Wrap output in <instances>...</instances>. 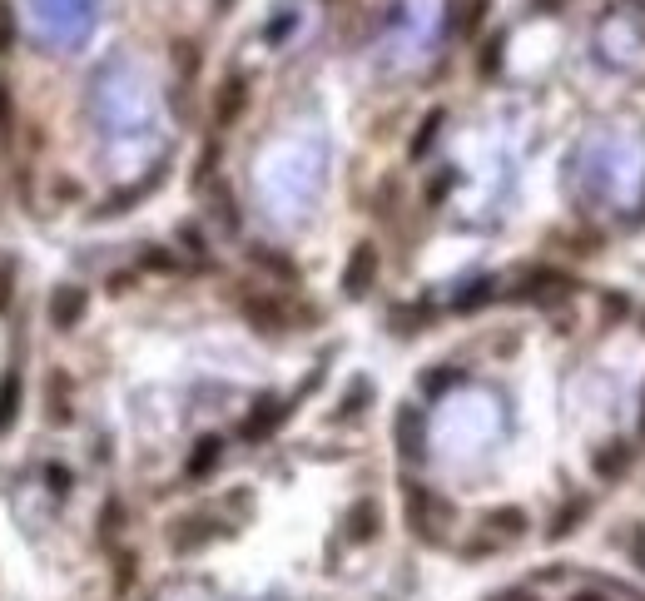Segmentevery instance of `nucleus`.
I'll use <instances>...</instances> for the list:
<instances>
[{
	"label": "nucleus",
	"mask_w": 645,
	"mask_h": 601,
	"mask_svg": "<svg viewBox=\"0 0 645 601\" xmlns=\"http://www.w3.org/2000/svg\"><path fill=\"white\" fill-rule=\"evenodd\" d=\"M373 279H378V249L373 244H358L353 259H348V269H343V294L348 299H363L373 289Z\"/></svg>",
	"instance_id": "nucleus-1"
},
{
	"label": "nucleus",
	"mask_w": 645,
	"mask_h": 601,
	"mask_svg": "<svg viewBox=\"0 0 645 601\" xmlns=\"http://www.w3.org/2000/svg\"><path fill=\"white\" fill-rule=\"evenodd\" d=\"M85 308H90V294H85L80 284H65V289H55V299H50V323H55V328H75V323L85 318Z\"/></svg>",
	"instance_id": "nucleus-2"
},
{
	"label": "nucleus",
	"mask_w": 645,
	"mask_h": 601,
	"mask_svg": "<svg viewBox=\"0 0 645 601\" xmlns=\"http://www.w3.org/2000/svg\"><path fill=\"white\" fill-rule=\"evenodd\" d=\"M244 100H249V85L234 75V80H224V90H219V100H214V125L219 130H229V125H239V115H244Z\"/></svg>",
	"instance_id": "nucleus-3"
},
{
	"label": "nucleus",
	"mask_w": 645,
	"mask_h": 601,
	"mask_svg": "<svg viewBox=\"0 0 645 601\" xmlns=\"http://www.w3.org/2000/svg\"><path fill=\"white\" fill-rule=\"evenodd\" d=\"M283 418H288V403H278V398H263V403H258L254 413L244 418V438H249V443H258V438H268V433H273V428H278Z\"/></svg>",
	"instance_id": "nucleus-4"
},
{
	"label": "nucleus",
	"mask_w": 645,
	"mask_h": 601,
	"mask_svg": "<svg viewBox=\"0 0 645 601\" xmlns=\"http://www.w3.org/2000/svg\"><path fill=\"white\" fill-rule=\"evenodd\" d=\"M15 418H20V373L10 368V373L0 378V433H10Z\"/></svg>",
	"instance_id": "nucleus-5"
},
{
	"label": "nucleus",
	"mask_w": 645,
	"mask_h": 601,
	"mask_svg": "<svg viewBox=\"0 0 645 601\" xmlns=\"http://www.w3.org/2000/svg\"><path fill=\"white\" fill-rule=\"evenodd\" d=\"M397 438H402V457H422V423L412 408L397 413Z\"/></svg>",
	"instance_id": "nucleus-6"
},
{
	"label": "nucleus",
	"mask_w": 645,
	"mask_h": 601,
	"mask_svg": "<svg viewBox=\"0 0 645 601\" xmlns=\"http://www.w3.org/2000/svg\"><path fill=\"white\" fill-rule=\"evenodd\" d=\"M566 289H571V279H561V274H536V279H531V289H521V299L551 303V299H561Z\"/></svg>",
	"instance_id": "nucleus-7"
},
{
	"label": "nucleus",
	"mask_w": 645,
	"mask_h": 601,
	"mask_svg": "<svg viewBox=\"0 0 645 601\" xmlns=\"http://www.w3.org/2000/svg\"><path fill=\"white\" fill-rule=\"evenodd\" d=\"M373 532H378V507H373V502H358L353 517H348V537H353V542H368Z\"/></svg>",
	"instance_id": "nucleus-8"
},
{
	"label": "nucleus",
	"mask_w": 645,
	"mask_h": 601,
	"mask_svg": "<svg viewBox=\"0 0 645 601\" xmlns=\"http://www.w3.org/2000/svg\"><path fill=\"white\" fill-rule=\"evenodd\" d=\"M219 452H224L219 438H199V448H194V457H189V477H209L214 462H219Z\"/></svg>",
	"instance_id": "nucleus-9"
},
{
	"label": "nucleus",
	"mask_w": 645,
	"mask_h": 601,
	"mask_svg": "<svg viewBox=\"0 0 645 601\" xmlns=\"http://www.w3.org/2000/svg\"><path fill=\"white\" fill-rule=\"evenodd\" d=\"M244 313L254 318L258 328H283V308H278V303H268V299H249L244 303Z\"/></svg>",
	"instance_id": "nucleus-10"
},
{
	"label": "nucleus",
	"mask_w": 645,
	"mask_h": 601,
	"mask_svg": "<svg viewBox=\"0 0 645 601\" xmlns=\"http://www.w3.org/2000/svg\"><path fill=\"white\" fill-rule=\"evenodd\" d=\"M437 125H442V110H432L427 120H422V130H417V140H412V159L432 145V135H437Z\"/></svg>",
	"instance_id": "nucleus-11"
},
{
	"label": "nucleus",
	"mask_w": 645,
	"mask_h": 601,
	"mask_svg": "<svg viewBox=\"0 0 645 601\" xmlns=\"http://www.w3.org/2000/svg\"><path fill=\"white\" fill-rule=\"evenodd\" d=\"M15 45V15H10V5L0 0V55Z\"/></svg>",
	"instance_id": "nucleus-12"
},
{
	"label": "nucleus",
	"mask_w": 645,
	"mask_h": 601,
	"mask_svg": "<svg viewBox=\"0 0 645 601\" xmlns=\"http://www.w3.org/2000/svg\"><path fill=\"white\" fill-rule=\"evenodd\" d=\"M10 125H15V110H10V85L0 80V135H10Z\"/></svg>",
	"instance_id": "nucleus-13"
},
{
	"label": "nucleus",
	"mask_w": 645,
	"mask_h": 601,
	"mask_svg": "<svg viewBox=\"0 0 645 601\" xmlns=\"http://www.w3.org/2000/svg\"><path fill=\"white\" fill-rule=\"evenodd\" d=\"M492 522H497V527H502V532H521V512H512V507H507V512H497V517H492Z\"/></svg>",
	"instance_id": "nucleus-14"
},
{
	"label": "nucleus",
	"mask_w": 645,
	"mask_h": 601,
	"mask_svg": "<svg viewBox=\"0 0 645 601\" xmlns=\"http://www.w3.org/2000/svg\"><path fill=\"white\" fill-rule=\"evenodd\" d=\"M497 60H502V40H492V45H487V55H482V70L492 75V70H497Z\"/></svg>",
	"instance_id": "nucleus-15"
},
{
	"label": "nucleus",
	"mask_w": 645,
	"mask_h": 601,
	"mask_svg": "<svg viewBox=\"0 0 645 601\" xmlns=\"http://www.w3.org/2000/svg\"><path fill=\"white\" fill-rule=\"evenodd\" d=\"M616 467H626V448H616V452L601 457V472H616Z\"/></svg>",
	"instance_id": "nucleus-16"
},
{
	"label": "nucleus",
	"mask_w": 645,
	"mask_h": 601,
	"mask_svg": "<svg viewBox=\"0 0 645 601\" xmlns=\"http://www.w3.org/2000/svg\"><path fill=\"white\" fill-rule=\"evenodd\" d=\"M10 289H15V284H10V269H5V264H0V313H5V308H10Z\"/></svg>",
	"instance_id": "nucleus-17"
},
{
	"label": "nucleus",
	"mask_w": 645,
	"mask_h": 601,
	"mask_svg": "<svg viewBox=\"0 0 645 601\" xmlns=\"http://www.w3.org/2000/svg\"><path fill=\"white\" fill-rule=\"evenodd\" d=\"M50 487L65 492V487H70V472H65V467H50Z\"/></svg>",
	"instance_id": "nucleus-18"
},
{
	"label": "nucleus",
	"mask_w": 645,
	"mask_h": 601,
	"mask_svg": "<svg viewBox=\"0 0 645 601\" xmlns=\"http://www.w3.org/2000/svg\"><path fill=\"white\" fill-rule=\"evenodd\" d=\"M497 601H536V597H526V592H502Z\"/></svg>",
	"instance_id": "nucleus-19"
},
{
	"label": "nucleus",
	"mask_w": 645,
	"mask_h": 601,
	"mask_svg": "<svg viewBox=\"0 0 645 601\" xmlns=\"http://www.w3.org/2000/svg\"><path fill=\"white\" fill-rule=\"evenodd\" d=\"M214 10H234V0H214Z\"/></svg>",
	"instance_id": "nucleus-20"
},
{
	"label": "nucleus",
	"mask_w": 645,
	"mask_h": 601,
	"mask_svg": "<svg viewBox=\"0 0 645 601\" xmlns=\"http://www.w3.org/2000/svg\"><path fill=\"white\" fill-rule=\"evenodd\" d=\"M576 601H601V597H576Z\"/></svg>",
	"instance_id": "nucleus-21"
}]
</instances>
